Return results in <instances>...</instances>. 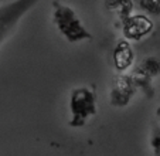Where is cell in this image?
Instances as JSON below:
<instances>
[{"label": "cell", "instance_id": "cell-3", "mask_svg": "<svg viewBox=\"0 0 160 156\" xmlns=\"http://www.w3.org/2000/svg\"><path fill=\"white\" fill-rule=\"evenodd\" d=\"M40 0H12L0 6V47L16 31L18 23Z\"/></svg>", "mask_w": 160, "mask_h": 156}, {"label": "cell", "instance_id": "cell-7", "mask_svg": "<svg viewBox=\"0 0 160 156\" xmlns=\"http://www.w3.org/2000/svg\"><path fill=\"white\" fill-rule=\"evenodd\" d=\"M135 61V53L128 40H121L113 50V64L119 72L128 70Z\"/></svg>", "mask_w": 160, "mask_h": 156}, {"label": "cell", "instance_id": "cell-2", "mask_svg": "<svg viewBox=\"0 0 160 156\" xmlns=\"http://www.w3.org/2000/svg\"><path fill=\"white\" fill-rule=\"evenodd\" d=\"M71 128H82L97 114V91L91 87H77L70 94Z\"/></svg>", "mask_w": 160, "mask_h": 156}, {"label": "cell", "instance_id": "cell-11", "mask_svg": "<svg viewBox=\"0 0 160 156\" xmlns=\"http://www.w3.org/2000/svg\"><path fill=\"white\" fill-rule=\"evenodd\" d=\"M152 149H153L154 155H156V156H160V145H157L156 148H152Z\"/></svg>", "mask_w": 160, "mask_h": 156}, {"label": "cell", "instance_id": "cell-4", "mask_svg": "<svg viewBox=\"0 0 160 156\" xmlns=\"http://www.w3.org/2000/svg\"><path fill=\"white\" fill-rule=\"evenodd\" d=\"M160 74V57L150 55L145 57L139 64H136L135 68L130 72L133 82L138 88L146 94V96L150 98L153 95V88H152V80L156 75Z\"/></svg>", "mask_w": 160, "mask_h": 156}, {"label": "cell", "instance_id": "cell-5", "mask_svg": "<svg viewBox=\"0 0 160 156\" xmlns=\"http://www.w3.org/2000/svg\"><path fill=\"white\" fill-rule=\"evenodd\" d=\"M122 33L128 41H140L153 30V21L145 14H130L121 20Z\"/></svg>", "mask_w": 160, "mask_h": 156}, {"label": "cell", "instance_id": "cell-6", "mask_svg": "<svg viewBox=\"0 0 160 156\" xmlns=\"http://www.w3.org/2000/svg\"><path fill=\"white\" fill-rule=\"evenodd\" d=\"M138 91L132 77L129 74H118L111 87V105L116 108H123L130 102L133 95Z\"/></svg>", "mask_w": 160, "mask_h": 156}, {"label": "cell", "instance_id": "cell-8", "mask_svg": "<svg viewBox=\"0 0 160 156\" xmlns=\"http://www.w3.org/2000/svg\"><path fill=\"white\" fill-rule=\"evenodd\" d=\"M105 7L118 16L119 21L132 14L135 2L133 0H105Z\"/></svg>", "mask_w": 160, "mask_h": 156}, {"label": "cell", "instance_id": "cell-9", "mask_svg": "<svg viewBox=\"0 0 160 156\" xmlns=\"http://www.w3.org/2000/svg\"><path fill=\"white\" fill-rule=\"evenodd\" d=\"M138 7L150 17H160V0H135Z\"/></svg>", "mask_w": 160, "mask_h": 156}, {"label": "cell", "instance_id": "cell-10", "mask_svg": "<svg viewBox=\"0 0 160 156\" xmlns=\"http://www.w3.org/2000/svg\"><path fill=\"white\" fill-rule=\"evenodd\" d=\"M157 145H160V107L156 109V117H154V123L150 135V146L156 148Z\"/></svg>", "mask_w": 160, "mask_h": 156}, {"label": "cell", "instance_id": "cell-1", "mask_svg": "<svg viewBox=\"0 0 160 156\" xmlns=\"http://www.w3.org/2000/svg\"><path fill=\"white\" fill-rule=\"evenodd\" d=\"M52 21L57 30L68 43H79L92 40V34L84 26L79 16L71 6L62 3L61 0L52 2Z\"/></svg>", "mask_w": 160, "mask_h": 156}]
</instances>
